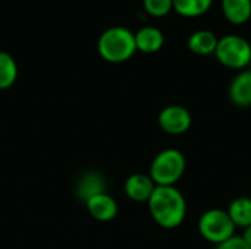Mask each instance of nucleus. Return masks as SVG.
Returning a JSON list of instances; mask_svg holds the SVG:
<instances>
[{
  "instance_id": "f257e3e1",
  "label": "nucleus",
  "mask_w": 251,
  "mask_h": 249,
  "mask_svg": "<svg viewBox=\"0 0 251 249\" xmlns=\"http://www.w3.org/2000/svg\"><path fill=\"white\" fill-rule=\"evenodd\" d=\"M147 205L156 225L163 229H176L187 219V200L176 186H156Z\"/></svg>"
},
{
  "instance_id": "f03ea898",
  "label": "nucleus",
  "mask_w": 251,
  "mask_h": 249,
  "mask_svg": "<svg viewBox=\"0 0 251 249\" xmlns=\"http://www.w3.org/2000/svg\"><path fill=\"white\" fill-rule=\"evenodd\" d=\"M97 48L100 56L110 63H121L131 59L135 51V35L125 26L107 28L99 38Z\"/></svg>"
},
{
  "instance_id": "7ed1b4c3",
  "label": "nucleus",
  "mask_w": 251,
  "mask_h": 249,
  "mask_svg": "<svg viewBox=\"0 0 251 249\" xmlns=\"http://www.w3.org/2000/svg\"><path fill=\"white\" fill-rule=\"evenodd\" d=\"M187 170V158L178 148L162 150L150 164V178L156 186H175Z\"/></svg>"
},
{
  "instance_id": "20e7f679",
  "label": "nucleus",
  "mask_w": 251,
  "mask_h": 249,
  "mask_svg": "<svg viewBox=\"0 0 251 249\" xmlns=\"http://www.w3.org/2000/svg\"><path fill=\"white\" fill-rule=\"evenodd\" d=\"M197 230L206 242L215 247L237 235L235 225L226 210L222 208H209L201 213L197 222Z\"/></svg>"
},
{
  "instance_id": "39448f33",
  "label": "nucleus",
  "mask_w": 251,
  "mask_h": 249,
  "mask_svg": "<svg viewBox=\"0 0 251 249\" xmlns=\"http://www.w3.org/2000/svg\"><path fill=\"white\" fill-rule=\"evenodd\" d=\"M215 57L218 62L231 70L249 69L251 63V44L241 35L228 34L219 38Z\"/></svg>"
},
{
  "instance_id": "423d86ee",
  "label": "nucleus",
  "mask_w": 251,
  "mask_h": 249,
  "mask_svg": "<svg viewBox=\"0 0 251 249\" xmlns=\"http://www.w3.org/2000/svg\"><path fill=\"white\" fill-rule=\"evenodd\" d=\"M157 123L165 134L178 136L190 131L193 125V114L181 104H171L160 110Z\"/></svg>"
},
{
  "instance_id": "0eeeda50",
  "label": "nucleus",
  "mask_w": 251,
  "mask_h": 249,
  "mask_svg": "<svg viewBox=\"0 0 251 249\" xmlns=\"http://www.w3.org/2000/svg\"><path fill=\"white\" fill-rule=\"evenodd\" d=\"M228 97L240 109L251 107V69L240 70L229 82Z\"/></svg>"
},
{
  "instance_id": "6e6552de",
  "label": "nucleus",
  "mask_w": 251,
  "mask_h": 249,
  "mask_svg": "<svg viewBox=\"0 0 251 249\" xmlns=\"http://www.w3.org/2000/svg\"><path fill=\"white\" fill-rule=\"evenodd\" d=\"M156 188V183L151 181L149 175L135 173L131 175L124 185L125 194L135 203H147Z\"/></svg>"
},
{
  "instance_id": "1a4fd4ad",
  "label": "nucleus",
  "mask_w": 251,
  "mask_h": 249,
  "mask_svg": "<svg viewBox=\"0 0 251 249\" xmlns=\"http://www.w3.org/2000/svg\"><path fill=\"white\" fill-rule=\"evenodd\" d=\"M87 208L88 213L99 222H110L118 214L116 201L104 192L91 195L87 200Z\"/></svg>"
},
{
  "instance_id": "9d476101",
  "label": "nucleus",
  "mask_w": 251,
  "mask_h": 249,
  "mask_svg": "<svg viewBox=\"0 0 251 249\" xmlns=\"http://www.w3.org/2000/svg\"><path fill=\"white\" fill-rule=\"evenodd\" d=\"M134 35H135L137 50L147 53V54L159 51L165 44L163 32L157 26H153V25H147V26L140 28L137 32H134Z\"/></svg>"
},
{
  "instance_id": "9b49d317",
  "label": "nucleus",
  "mask_w": 251,
  "mask_h": 249,
  "mask_svg": "<svg viewBox=\"0 0 251 249\" xmlns=\"http://www.w3.org/2000/svg\"><path fill=\"white\" fill-rule=\"evenodd\" d=\"M218 35L210 29H199L193 32L188 38V48L197 56H210L215 54L218 45Z\"/></svg>"
},
{
  "instance_id": "f8f14e48",
  "label": "nucleus",
  "mask_w": 251,
  "mask_h": 249,
  "mask_svg": "<svg viewBox=\"0 0 251 249\" xmlns=\"http://www.w3.org/2000/svg\"><path fill=\"white\" fill-rule=\"evenodd\" d=\"M221 7L232 25H243L251 19V0H221Z\"/></svg>"
},
{
  "instance_id": "ddd939ff",
  "label": "nucleus",
  "mask_w": 251,
  "mask_h": 249,
  "mask_svg": "<svg viewBox=\"0 0 251 249\" xmlns=\"http://www.w3.org/2000/svg\"><path fill=\"white\" fill-rule=\"evenodd\" d=\"M226 213L229 214L235 227L244 230L251 225V198L250 197L234 198L229 203Z\"/></svg>"
},
{
  "instance_id": "4468645a",
  "label": "nucleus",
  "mask_w": 251,
  "mask_h": 249,
  "mask_svg": "<svg viewBox=\"0 0 251 249\" xmlns=\"http://www.w3.org/2000/svg\"><path fill=\"white\" fill-rule=\"evenodd\" d=\"M213 0H174V10L184 18H197L210 10Z\"/></svg>"
},
{
  "instance_id": "2eb2a0df",
  "label": "nucleus",
  "mask_w": 251,
  "mask_h": 249,
  "mask_svg": "<svg viewBox=\"0 0 251 249\" xmlns=\"http://www.w3.org/2000/svg\"><path fill=\"white\" fill-rule=\"evenodd\" d=\"M18 76V66L13 57L6 53L0 51V90H6L12 87Z\"/></svg>"
},
{
  "instance_id": "dca6fc26",
  "label": "nucleus",
  "mask_w": 251,
  "mask_h": 249,
  "mask_svg": "<svg viewBox=\"0 0 251 249\" xmlns=\"http://www.w3.org/2000/svg\"><path fill=\"white\" fill-rule=\"evenodd\" d=\"M143 6L149 15L162 18L174 10V0H143Z\"/></svg>"
},
{
  "instance_id": "f3484780",
  "label": "nucleus",
  "mask_w": 251,
  "mask_h": 249,
  "mask_svg": "<svg viewBox=\"0 0 251 249\" xmlns=\"http://www.w3.org/2000/svg\"><path fill=\"white\" fill-rule=\"evenodd\" d=\"M215 249H251L246 242H244V239L241 238V235H235V236H232L231 239H228V241H225L224 244H219V245H216Z\"/></svg>"
},
{
  "instance_id": "a211bd4d",
  "label": "nucleus",
  "mask_w": 251,
  "mask_h": 249,
  "mask_svg": "<svg viewBox=\"0 0 251 249\" xmlns=\"http://www.w3.org/2000/svg\"><path fill=\"white\" fill-rule=\"evenodd\" d=\"M241 238L244 239V242L249 245L251 248V225L249 227H246L244 230H243V235H241Z\"/></svg>"
}]
</instances>
